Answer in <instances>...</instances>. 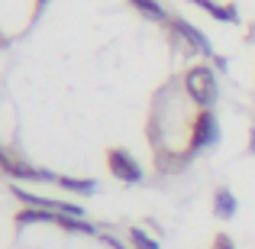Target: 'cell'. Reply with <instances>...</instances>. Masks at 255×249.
Wrapping results in <instances>:
<instances>
[{"label": "cell", "mask_w": 255, "mask_h": 249, "mask_svg": "<svg viewBox=\"0 0 255 249\" xmlns=\"http://www.w3.org/2000/svg\"><path fill=\"white\" fill-rule=\"evenodd\" d=\"M184 91L200 110H210L220 97V87H217V75H213L210 65H191L184 71Z\"/></svg>", "instance_id": "obj_1"}, {"label": "cell", "mask_w": 255, "mask_h": 249, "mask_svg": "<svg viewBox=\"0 0 255 249\" xmlns=\"http://www.w3.org/2000/svg\"><path fill=\"white\" fill-rule=\"evenodd\" d=\"M220 143V123L213 117V110H200L197 117L191 120V139H187V152L197 156V152L210 149V146Z\"/></svg>", "instance_id": "obj_2"}, {"label": "cell", "mask_w": 255, "mask_h": 249, "mask_svg": "<svg viewBox=\"0 0 255 249\" xmlns=\"http://www.w3.org/2000/svg\"><path fill=\"white\" fill-rule=\"evenodd\" d=\"M107 168L113 172V178L126 181V185H139V181H142V165H139V159L132 156L129 149H123V146L107 149Z\"/></svg>", "instance_id": "obj_3"}, {"label": "cell", "mask_w": 255, "mask_h": 249, "mask_svg": "<svg viewBox=\"0 0 255 249\" xmlns=\"http://www.w3.org/2000/svg\"><path fill=\"white\" fill-rule=\"evenodd\" d=\"M0 172L10 175V178H26V181H55V178H58V175L45 172V168L29 165L26 159H19L16 152L3 149V146H0Z\"/></svg>", "instance_id": "obj_4"}, {"label": "cell", "mask_w": 255, "mask_h": 249, "mask_svg": "<svg viewBox=\"0 0 255 249\" xmlns=\"http://www.w3.org/2000/svg\"><path fill=\"white\" fill-rule=\"evenodd\" d=\"M168 29L174 32V39H178V42L184 45L187 52H197V55H204V58H213L210 39H207L204 32L197 29V26H191L187 19H181V16H171V19H168Z\"/></svg>", "instance_id": "obj_5"}, {"label": "cell", "mask_w": 255, "mask_h": 249, "mask_svg": "<svg viewBox=\"0 0 255 249\" xmlns=\"http://www.w3.org/2000/svg\"><path fill=\"white\" fill-rule=\"evenodd\" d=\"M236 211H239L236 194H233L230 188H217V191H213V214H217L220 220H230V217H236Z\"/></svg>", "instance_id": "obj_6"}, {"label": "cell", "mask_w": 255, "mask_h": 249, "mask_svg": "<svg viewBox=\"0 0 255 249\" xmlns=\"http://www.w3.org/2000/svg\"><path fill=\"white\" fill-rule=\"evenodd\" d=\"M194 6H200L204 13H210L213 19H220V23H239V13L233 3H213V0H191Z\"/></svg>", "instance_id": "obj_7"}, {"label": "cell", "mask_w": 255, "mask_h": 249, "mask_svg": "<svg viewBox=\"0 0 255 249\" xmlns=\"http://www.w3.org/2000/svg\"><path fill=\"white\" fill-rule=\"evenodd\" d=\"M55 185L65 188V191H71V194H94L97 191V181L94 178H71V175H58Z\"/></svg>", "instance_id": "obj_8"}, {"label": "cell", "mask_w": 255, "mask_h": 249, "mask_svg": "<svg viewBox=\"0 0 255 249\" xmlns=\"http://www.w3.org/2000/svg\"><path fill=\"white\" fill-rule=\"evenodd\" d=\"M129 6H132V10H139L145 19H155V23H168V19H171L158 0H129Z\"/></svg>", "instance_id": "obj_9"}, {"label": "cell", "mask_w": 255, "mask_h": 249, "mask_svg": "<svg viewBox=\"0 0 255 249\" xmlns=\"http://www.w3.org/2000/svg\"><path fill=\"white\" fill-rule=\"evenodd\" d=\"M58 214L52 211H42V207H23L16 214V227H26V224H55Z\"/></svg>", "instance_id": "obj_10"}, {"label": "cell", "mask_w": 255, "mask_h": 249, "mask_svg": "<svg viewBox=\"0 0 255 249\" xmlns=\"http://www.w3.org/2000/svg\"><path fill=\"white\" fill-rule=\"evenodd\" d=\"M62 230H68V233H81V237H94L97 233V227L91 224V220H81V217H68V214H58V220H55Z\"/></svg>", "instance_id": "obj_11"}, {"label": "cell", "mask_w": 255, "mask_h": 249, "mask_svg": "<svg viewBox=\"0 0 255 249\" xmlns=\"http://www.w3.org/2000/svg\"><path fill=\"white\" fill-rule=\"evenodd\" d=\"M129 240H132V246H136V249H158V243L142 230V227H132V230H129Z\"/></svg>", "instance_id": "obj_12"}, {"label": "cell", "mask_w": 255, "mask_h": 249, "mask_svg": "<svg viewBox=\"0 0 255 249\" xmlns=\"http://www.w3.org/2000/svg\"><path fill=\"white\" fill-rule=\"evenodd\" d=\"M213 249H236V243H233L226 233H217V237H213Z\"/></svg>", "instance_id": "obj_13"}, {"label": "cell", "mask_w": 255, "mask_h": 249, "mask_svg": "<svg viewBox=\"0 0 255 249\" xmlns=\"http://www.w3.org/2000/svg\"><path fill=\"white\" fill-rule=\"evenodd\" d=\"M45 3H49V0H39V3H36V13H39V10H42V6H45Z\"/></svg>", "instance_id": "obj_14"}, {"label": "cell", "mask_w": 255, "mask_h": 249, "mask_svg": "<svg viewBox=\"0 0 255 249\" xmlns=\"http://www.w3.org/2000/svg\"><path fill=\"white\" fill-rule=\"evenodd\" d=\"M252 152H255V130H252Z\"/></svg>", "instance_id": "obj_15"}]
</instances>
